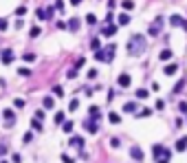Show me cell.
<instances>
[{
    "instance_id": "obj_44",
    "label": "cell",
    "mask_w": 187,
    "mask_h": 163,
    "mask_svg": "<svg viewBox=\"0 0 187 163\" xmlns=\"http://www.w3.org/2000/svg\"><path fill=\"white\" fill-rule=\"evenodd\" d=\"M110 146H112V148H119V139H117V137L110 139Z\"/></svg>"
},
{
    "instance_id": "obj_34",
    "label": "cell",
    "mask_w": 187,
    "mask_h": 163,
    "mask_svg": "<svg viewBox=\"0 0 187 163\" xmlns=\"http://www.w3.org/2000/svg\"><path fill=\"white\" fill-rule=\"evenodd\" d=\"M22 60H24V62H33L35 55H33V53H24V55H22Z\"/></svg>"
},
{
    "instance_id": "obj_37",
    "label": "cell",
    "mask_w": 187,
    "mask_h": 163,
    "mask_svg": "<svg viewBox=\"0 0 187 163\" xmlns=\"http://www.w3.org/2000/svg\"><path fill=\"white\" fill-rule=\"evenodd\" d=\"M29 33H31V38H38V35H40V27H33Z\"/></svg>"
},
{
    "instance_id": "obj_18",
    "label": "cell",
    "mask_w": 187,
    "mask_h": 163,
    "mask_svg": "<svg viewBox=\"0 0 187 163\" xmlns=\"http://www.w3.org/2000/svg\"><path fill=\"white\" fill-rule=\"evenodd\" d=\"M42 106H44V108H53V106H55V99H53V97H44V99H42Z\"/></svg>"
},
{
    "instance_id": "obj_1",
    "label": "cell",
    "mask_w": 187,
    "mask_h": 163,
    "mask_svg": "<svg viewBox=\"0 0 187 163\" xmlns=\"http://www.w3.org/2000/svg\"><path fill=\"white\" fill-rule=\"evenodd\" d=\"M143 51H145V38H143L141 33L132 35L130 42H128V53H130V55H141Z\"/></svg>"
},
{
    "instance_id": "obj_43",
    "label": "cell",
    "mask_w": 187,
    "mask_h": 163,
    "mask_svg": "<svg viewBox=\"0 0 187 163\" xmlns=\"http://www.w3.org/2000/svg\"><path fill=\"white\" fill-rule=\"evenodd\" d=\"M163 108H165V102L158 99V102H156V110H163Z\"/></svg>"
},
{
    "instance_id": "obj_42",
    "label": "cell",
    "mask_w": 187,
    "mask_h": 163,
    "mask_svg": "<svg viewBox=\"0 0 187 163\" xmlns=\"http://www.w3.org/2000/svg\"><path fill=\"white\" fill-rule=\"evenodd\" d=\"M13 106H16V108H22V106H24V99H16Z\"/></svg>"
},
{
    "instance_id": "obj_31",
    "label": "cell",
    "mask_w": 187,
    "mask_h": 163,
    "mask_svg": "<svg viewBox=\"0 0 187 163\" xmlns=\"http://www.w3.org/2000/svg\"><path fill=\"white\" fill-rule=\"evenodd\" d=\"M64 132H73V121H64Z\"/></svg>"
},
{
    "instance_id": "obj_24",
    "label": "cell",
    "mask_w": 187,
    "mask_h": 163,
    "mask_svg": "<svg viewBox=\"0 0 187 163\" xmlns=\"http://www.w3.org/2000/svg\"><path fill=\"white\" fill-rule=\"evenodd\" d=\"M121 7H123L126 11H132V9H134V2H132V0H123V5H121Z\"/></svg>"
},
{
    "instance_id": "obj_8",
    "label": "cell",
    "mask_w": 187,
    "mask_h": 163,
    "mask_svg": "<svg viewBox=\"0 0 187 163\" xmlns=\"http://www.w3.org/2000/svg\"><path fill=\"white\" fill-rule=\"evenodd\" d=\"M2 117L7 119V124L11 126V124H16V112L11 110V108H7V110H2Z\"/></svg>"
},
{
    "instance_id": "obj_48",
    "label": "cell",
    "mask_w": 187,
    "mask_h": 163,
    "mask_svg": "<svg viewBox=\"0 0 187 163\" xmlns=\"http://www.w3.org/2000/svg\"><path fill=\"white\" fill-rule=\"evenodd\" d=\"M62 161H64V163H73V159L68 156V154H62Z\"/></svg>"
},
{
    "instance_id": "obj_23",
    "label": "cell",
    "mask_w": 187,
    "mask_h": 163,
    "mask_svg": "<svg viewBox=\"0 0 187 163\" xmlns=\"http://www.w3.org/2000/svg\"><path fill=\"white\" fill-rule=\"evenodd\" d=\"M108 119H110V124H119V121H121V117H119L117 112H110V115H108Z\"/></svg>"
},
{
    "instance_id": "obj_30",
    "label": "cell",
    "mask_w": 187,
    "mask_h": 163,
    "mask_svg": "<svg viewBox=\"0 0 187 163\" xmlns=\"http://www.w3.org/2000/svg\"><path fill=\"white\" fill-rule=\"evenodd\" d=\"M31 128H33V130H42V124H40V119H33V121H31Z\"/></svg>"
},
{
    "instance_id": "obj_5",
    "label": "cell",
    "mask_w": 187,
    "mask_h": 163,
    "mask_svg": "<svg viewBox=\"0 0 187 163\" xmlns=\"http://www.w3.org/2000/svg\"><path fill=\"white\" fill-rule=\"evenodd\" d=\"M170 25H172V27H180V29L187 31V20L180 18V16H172V18H170Z\"/></svg>"
},
{
    "instance_id": "obj_33",
    "label": "cell",
    "mask_w": 187,
    "mask_h": 163,
    "mask_svg": "<svg viewBox=\"0 0 187 163\" xmlns=\"http://www.w3.org/2000/svg\"><path fill=\"white\" fill-rule=\"evenodd\" d=\"M55 124H64V112H55Z\"/></svg>"
},
{
    "instance_id": "obj_7",
    "label": "cell",
    "mask_w": 187,
    "mask_h": 163,
    "mask_svg": "<svg viewBox=\"0 0 187 163\" xmlns=\"http://www.w3.org/2000/svg\"><path fill=\"white\" fill-rule=\"evenodd\" d=\"M84 128H86L90 134H97V132H99V126H97L95 119H86V121H84Z\"/></svg>"
},
{
    "instance_id": "obj_25",
    "label": "cell",
    "mask_w": 187,
    "mask_h": 163,
    "mask_svg": "<svg viewBox=\"0 0 187 163\" xmlns=\"http://www.w3.org/2000/svg\"><path fill=\"white\" fill-rule=\"evenodd\" d=\"M90 49H92V51H99V49H101V42H99V40L95 38V40L90 42Z\"/></svg>"
},
{
    "instance_id": "obj_16",
    "label": "cell",
    "mask_w": 187,
    "mask_h": 163,
    "mask_svg": "<svg viewBox=\"0 0 187 163\" xmlns=\"http://www.w3.org/2000/svg\"><path fill=\"white\" fill-rule=\"evenodd\" d=\"M123 112H136V104L134 102H126L123 104Z\"/></svg>"
},
{
    "instance_id": "obj_29",
    "label": "cell",
    "mask_w": 187,
    "mask_h": 163,
    "mask_svg": "<svg viewBox=\"0 0 187 163\" xmlns=\"http://www.w3.org/2000/svg\"><path fill=\"white\" fill-rule=\"evenodd\" d=\"M35 16H38L40 20H49V18H46V9H38V11H35Z\"/></svg>"
},
{
    "instance_id": "obj_38",
    "label": "cell",
    "mask_w": 187,
    "mask_h": 163,
    "mask_svg": "<svg viewBox=\"0 0 187 163\" xmlns=\"http://www.w3.org/2000/svg\"><path fill=\"white\" fill-rule=\"evenodd\" d=\"M55 9H57V11H64V0H57V2H55Z\"/></svg>"
},
{
    "instance_id": "obj_26",
    "label": "cell",
    "mask_w": 187,
    "mask_h": 163,
    "mask_svg": "<svg viewBox=\"0 0 187 163\" xmlns=\"http://www.w3.org/2000/svg\"><path fill=\"white\" fill-rule=\"evenodd\" d=\"M77 108H79V99H71V104H68V110L73 112V110H77Z\"/></svg>"
},
{
    "instance_id": "obj_17",
    "label": "cell",
    "mask_w": 187,
    "mask_h": 163,
    "mask_svg": "<svg viewBox=\"0 0 187 163\" xmlns=\"http://www.w3.org/2000/svg\"><path fill=\"white\" fill-rule=\"evenodd\" d=\"M176 71H178V64H167L165 66V75H174Z\"/></svg>"
},
{
    "instance_id": "obj_22",
    "label": "cell",
    "mask_w": 187,
    "mask_h": 163,
    "mask_svg": "<svg viewBox=\"0 0 187 163\" xmlns=\"http://www.w3.org/2000/svg\"><path fill=\"white\" fill-rule=\"evenodd\" d=\"M134 115H136V117H150L152 110H150V108H143V110H139V112H134Z\"/></svg>"
},
{
    "instance_id": "obj_32",
    "label": "cell",
    "mask_w": 187,
    "mask_h": 163,
    "mask_svg": "<svg viewBox=\"0 0 187 163\" xmlns=\"http://www.w3.org/2000/svg\"><path fill=\"white\" fill-rule=\"evenodd\" d=\"M53 93L57 97H64V90H62V86H53Z\"/></svg>"
},
{
    "instance_id": "obj_4",
    "label": "cell",
    "mask_w": 187,
    "mask_h": 163,
    "mask_svg": "<svg viewBox=\"0 0 187 163\" xmlns=\"http://www.w3.org/2000/svg\"><path fill=\"white\" fill-rule=\"evenodd\" d=\"M13 60H16L13 51L11 49H2V53H0V62H2V64H11Z\"/></svg>"
},
{
    "instance_id": "obj_27",
    "label": "cell",
    "mask_w": 187,
    "mask_h": 163,
    "mask_svg": "<svg viewBox=\"0 0 187 163\" xmlns=\"http://www.w3.org/2000/svg\"><path fill=\"white\" fill-rule=\"evenodd\" d=\"M86 22H88V25H97V16L95 13H88L86 16Z\"/></svg>"
},
{
    "instance_id": "obj_14",
    "label": "cell",
    "mask_w": 187,
    "mask_h": 163,
    "mask_svg": "<svg viewBox=\"0 0 187 163\" xmlns=\"http://www.w3.org/2000/svg\"><path fill=\"white\" fill-rule=\"evenodd\" d=\"M117 22H119V27H126V25H130V16L128 13H121L119 18H117Z\"/></svg>"
},
{
    "instance_id": "obj_11",
    "label": "cell",
    "mask_w": 187,
    "mask_h": 163,
    "mask_svg": "<svg viewBox=\"0 0 187 163\" xmlns=\"http://www.w3.org/2000/svg\"><path fill=\"white\" fill-rule=\"evenodd\" d=\"M88 112H90V119H95V121H99V119H101V110H99L97 106H90V110H88Z\"/></svg>"
},
{
    "instance_id": "obj_50",
    "label": "cell",
    "mask_w": 187,
    "mask_h": 163,
    "mask_svg": "<svg viewBox=\"0 0 187 163\" xmlns=\"http://www.w3.org/2000/svg\"><path fill=\"white\" fill-rule=\"evenodd\" d=\"M82 2V0H71V5H79Z\"/></svg>"
},
{
    "instance_id": "obj_2",
    "label": "cell",
    "mask_w": 187,
    "mask_h": 163,
    "mask_svg": "<svg viewBox=\"0 0 187 163\" xmlns=\"http://www.w3.org/2000/svg\"><path fill=\"white\" fill-rule=\"evenodd\" d=\"M112 55H114V44H110L108 49L95 51V60H97V62H112Z\"/></svg>"
},
{
    "instance_id": "obj_36",
    "label": "cell",
    "mask_w": 187,
    "mask_h": 163,
    "mask_svg": "<svg viewBox=\"0 0 187 163\" xmlns=\"http://www.w3.org/2000/svg\"><path fill=\"white\" fill-rule=\"evenodd\" d=\"M24 13H27V7H18V9H16V16H20V18L24 16Z\"/></svg>"
},
{
    "instance_id": "obj_51",
    "label": "cell",
    "mask_w": 187,
    "mask_h": 163,
    "mask_svg": "<svg viewBox=\"0 0 187 163\" xmlns=\"http://www.w3.org/2000/svg\"><path fill=\"white\" fill-rule=\"evenodd\" d=\"M0 163H9V161H0Z\"/></svg>"
},
{
    "instance_id": "obj_46",
    "label": "cell",
    "mask_w": 187,
    "mask_h": 163,
    "mask_svg": "<svg viewBox=\"0 0 187 163\" xmlns=\"http://www.w3.org/2000/svg\"><path fill=\"white\" fill-rule=\"evenodd\" d=\"M97 77V71H95V68H92V71H88V79H95Z\"/></svg>"
},
{
    "instance_id": "obj_47",
    "label": "cell",
    "mask_w": 187,
    "mask_h": 163,
    "mask_svg": "<svg viewBox=\"0 0 187 163\" xmlns=\"http://www.w3.org/2000/svg\"><path fill=\"white\" fill-rule=\"evenodd\" d=\"M7 152H9V148H7V146H0V156H5Z\"/></svg>"
},
{
    "instance_id": "obj_21",
    "label": "cell",
    "mask_w": 187,
    "mask_h": 163,
    "mask_svg": "<svg viewBox=\"0 0 187 163\" xmlns=\"http://www.w3.org/2000/svg\"><path fill=\"white\" fill-rule=\"evenodd\" d=\"M170 57H172V51L170 49H163L161 55H158V60H170Z\"/></svg>"
},
{
    "instance_id": "obj_39",
    "label": "cell",
    "mask_w": 187,
    "mask_h": 163,
    "mask_svg": "<svg viewBox=\"0 0 187 163\" xmlns=\"http://www.w3.org/2000/svg\"><path fill=\"white\" fill-rule=\"evenodd\" d=\"M75 75H77V68H71L68 71V79H75Z\"/></svg>"
},
{
    "instance_id": "obj_13",
    "label": "cell",
    "mask_w": 187,
    "mask_h": 163,
    "mask_svg": "<svg viewBox=\"0 0 187 163\" xmlns=\"http://www.w3.org/2000/svg\"><path fill=\"white\" fill-rule=\"evenodd\" d=\"M176 150L178 152H185L187 150V137H180L178 141H176Z\"/></svg>"
},
{
    "instance_id": "obj_12",
    "label": "cell",
    "mask_w": 187,
    "mask_h": 163,
    "mask_svg": "<svg viewBox=\"0 0 187 163\" xmlns=\"http://www.w3.org/2000/svg\"><path fill=\"white\" fill-rule=\"evenodd\" d=\"M117 82H119V86H123V88H128L132 79H130V75H128V73H123V75H119V79H117Z\"/></svg>"
},
{
    "instance_id": "obj_20",
    "label": "cell",
    "mask_w": 187,
    "mask_h": 163,
    "mask_svg": "<svg viewBox=\"0 0 187 163\" xmlns=\"http://www.w3.org/2000/svg\"><path fill=\"white\" fill-rule=\"evenodd\" d=\"M68 29H71V31H77V29H79V20H77V18H73L71 22H68Z\"/></svg>"
},
{
    "instance_id": "obj_3",
    "label": "cell",
    "mask_w": 187,
    "mask_h": 163,
    "mask_svg": "<svg viewBox=\"0 0 187 163\" xmlns=\"http://www.w3.org/2000/svg\"><path fill=\"white\" fill-rule=\"evenodd\" d=\"M152 154L156 156V163H170V150L163 148V146H154Z\"/></svg>"
},
{
    "instance_id": "obj_45",
    "label": "cell",
    "mask_w": 187,
    "mask_h": 163,
    "mask_svg": "<svg viewBox=\"0 0 187 163\" xmlns=\"http://www.w3.org/2000/svg\"><path fill=\"white\" fill-rule=\"evenodd\" d=\"M178 110H180V112H187V104L180 102V104H178Z\"/></svg>"
},
{
    "instance_id": "obj_10",
    "label": "cell",
    "mask_w": 187,
    "mask_h": 163,
    "mask_svg": "<svg viewBox=\"0 0 187 163\" xmlns=\"http://www.w3.org/2000/svg\"><path fill=\"white\" fill-rule=\"evenodd\" d=\"M130 156L136 161H143V150L141 148H130Z\"/></svg>"
},
{
    "instance_id": "obj_6",
    "label": "cell",
    "mask_w": 187,
    "mask_h": 163,
    "mask_svg": "<svg viewBox=\"0 0 187 163\" xmlns=\"http://www.w3.org/2000/svg\"><path fill=\"white\" fill-rule=\"evenodd\" d=\"M161 27H163V18H156L152 25H150V29H148V33L150 35H158V31H161Z\"/></svg>"
},
{
    "instance_id": "obj_9",
    "label": "cell",
    "mask_w": 187,
    "mask_h": 163,
    "mask_svg": "<svg viewBox=\"0 0 187 163\" xmlns=\"http://www.w3.org/2000/svg\"><path fill=\"white\" fill-rule=\"evenodd\" d=\"M114 33H117V25H108V27L101 29V35H106V38H110V35H114Z\"/></svg>"
},
{
    "instance_id": "obj_19",
    "label": "cell",
    "mask_w": 187,
    "mask_h": 163,
    "mask_svg": "<svg viewBox=\"0 0 187 163\" xmlns=\"http://www.w3.org/2000/svg\"><path fill=\"white\" fill-rule=\"evenodd\" d=\"M134 97H136V99H145V97H148V90H145V88H139V90L134 93Z\"/></svg>"
},
{
    "instance_id": "obj_15",
    "label": "cell",
    "mask_w": 187,
    "mask_h": 163,
    "mask_svg": "<svg viewBox=\"0 0 187 163\" xmlns=\"http://www.w3.org/2000/svg\"><path fill=\"white\" fill-rule=\"evenodd\" d=\"M71 146H75V148H84V137H71Z\"/></svg>"
},
{
    "instance_id": "obj_28",
    "label": "cell",
    "mask_w": 187,
    "mask_h": 163,
    "mask_svg": "<svg viewBox=\"0 0 187 163\" xmlns=\"http://www.w3.org/2000/svg\"><path fill=\"white\" fill-rule=\"evenodd\" d=\"M18 75H22V77H31V68H20Z\"/></svg>"
},
{
    "instance_id": "obj_49",
    "label": "cell",
    "mask_w": 187,
    "mask_h": 163,
    "mask_svg": "<svg viewBox=\"0 0 187 163\" xmlns=\"http://www.w3.org/2000/svg\"><path fill=\"white\" fill-rule=\"evenodd\" d=\"M5 29H7V20L0 18V31H5Z\"/></svg>"
},
{
    "instance_id": "obj_35",
    "label": "cell",
    "mask_w": 187,
    "mask_h": 163,
    "mask_svg": "<svg viewBox=\"0 0 187 163\" xmlns=\"http://www.w3.org/2000/svg\"><path fill=\"white\" fill-rule=\"evenodd\" d=\"M84 64H86V60H84V57H77V60H75V68H82Z\"/></svg>"
},
{
    "instance_id": "obj_41",
    "label": "cell",
    "mask_w": 187,
    "mask_h": 163,
    "mask_svg": "<svg viewBox=\"0 0 187 163\" xmlns=\"http://www.w3.org/2000/svg\"><path fill=\"white\" fill-rule=\"evenodd\" d=\"M22 139H24V143H31V139H33V134H31V132H27V134L22 137Z\"/></svg>"
},
{
    "instance_id": "obj_40",
    "label": "cell",
    "mask_w": 187,
    "mask_h": 163,
    "mask_svg": "<svg viewBox=\"0 0 187 163\" xmlns=\"http://www.w3.org/2000/svg\"><path fill=\"white\" fill-rule=\"evenodd\" d=\"M53 11H55V7H49V9H46V18H49V20L53 18Z\"/></svg>"
}]
</instances>
